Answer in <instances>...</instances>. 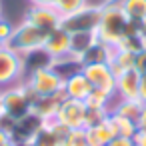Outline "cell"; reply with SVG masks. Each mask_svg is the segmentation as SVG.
<instances>
[{
	"mask_svg": "<svg viewBox=\"0 0 146 146\" xmlns=\"http://www.w3.org/2000/svg\"><path fill=\"white\" fill-rule=\"evenodd\" d=\"M66 98L64 90L54 94V96H42V98H34L32 102V112L38 114L42 120H48V118H54L56 112H58V106L62 104V100Z\"/></svg>",
	"mask_w": 146,
	"mask_h": 146,
	"instance_id": "obj_14",
	"label": "cell"
},
{
	"mask_svg": "<svg viewBox=\"0 0 146 146\" xmlns=\"http://www.w3.org/2000/svg\"><path fill=\"white\" fill-rule=\"evenodd\" d=\"M46 38H48V32H44V30H40V28H36V26H32V24L22 20L18 26H14L12 36L8 38L6 46L10 50L18 52V54L26 56V54H30L34 50H42Z\"/></svg>",
	"mask_w": 146,
	"mask_h": 146,
	"instance_id": "obj_4",
	"label": "cell"
},
{
	"mask_svg": "<svg viewBox=\"0 0 146 146\" xmlns=\"http://www.w3.org/2000/svg\"><path fill=\"white\" fill-rule=\"evenodd\" d=\"M42 128V118L34 112H28L26 116L14 120L12 124V130H10V140L14 144H24V142H30L34 138V134Z\"/></svg>",
	"mask_w": 146,
	"mask_h": 146,
	"instance_id": "obj_10",
	"label": "cell"
},
{
	"mask_svg": "<svg viewBox=\"0 0 146 146\" xmlns=\"http://www.w3.org/2000/svg\"><path fill=\"white\" fill-rule=\"evenodd\" d=\"M136 126H138V130H146V102L142 104V110H140V116L136 120Z\"/></svg>",
	"mask_w": 146,
	"mask_h": 146,
	"instance_id": "obj_29",
	"label": "cell"
},
{
	"mask_svg": "<svg viewBox=\"0 0 146 146\" xmlns=\"http://www.w3.org/2000/svg\"><path fill=\"white\" fill-rule=\"evenodd\" d=\"M106 122H108V126H110V130H112L114 136L134 138V134L138 132L136 122H132V120H128V118H124V116H120V114H116V112H110V114L106 116Z\"/></svg>",
	"mask_w": 146,
	"mask_h": 146,
	"instance_id": "obj_16",
	"label": "cell"
},
{
	"mask_svg": "<svg viewBox=\"0 0 146 146\" xmlns=\"http://www.w3.org/2000/svg\"><path fill=\"white\" fill-rule=\"evenodd\" d=\"M138 86H140V72L136 68H130L116 76V88L114 94L120 100H134L138 98Z\"/></svg>",
	"mask_w": 146,
	"mask_h": 146,
	"instance_id": "obj_12",
	"label": "cell"
},
{
	"mask_svg": "<svg viewBox=\"0 0 146 146\" xmlns=\"http://www.w3.org/2000/svg\"><path fill=\"white\" fill-rule=\"evenodd\" d=\"M12 30H14L12 22H10V20H6L2 14H0V46L8 42V38L12 36Z\"/></svg>",
	"mask_w": 146,
	"mask_h": 146,
	"instance_id": "obj_25",
	"label": "cell"
},
{
	"mask_svg": "<svg viewBox=\"0 0 146 146\" xmlns=\"http://www.w3.org/2000/svg\"><path fill=\"white\" fill-rule=\"evenodd\" d=\"M142 104L144 102H140L138 98H134V100H118L116 106H114V112L124 116V118H128V120H132V122H136L138 116H140Z\"/></svg>",
	"mask_w": 146,
	"mask_h": 146,
	"instance_id": "obj_22",
	"label": "cell"
},
{
	"mask_svg": "<svg viewBox=\"0 0 146 146\" xmlns=\"http://www.w3.org/2000/svg\"><path fill=\"white\" fill-rule=\"evenodd\" d=\"M134 68L140 74H146V48H142L140 52H136V56H134Z\"/></svg>",
	"mask_w": 146,
	"mask_h": 146,
	"instance_id": "obj_26",
	"label": "cell"
},
{
	"mask_svg": "<svg viewBox=\"0 0 146 146\" xmlns=\"http://www.w3.org/2000/svg\"><path fill=\"white\" fill-rule=\"evenodd\" d=\"M138 100L146 102V74H140V86H138Z\"/></svg>",
	"mask_w": 146,
	"mask_h": 146,
	"instance_id": "obj_28",
	"label": "cell"
},
{
	"mask_svg": "<svg viewBox=\"0 0 146 146\" xmlns=\"http://www.w3.org/2000/svg\"><path fill=\"white\" fill-rule=\"evenodd\" d=\"M6 142H10V134L4 132V130H0V146H4Z\"/></svg>",
	"mask_w": 146,
	"mask_h": 146,
	"instance_id": "obj_33",
	"label": "cell"
},
{
	"mask_svg": "<svg viewBox=\"0 0 146 146\" xmlns=\"http://www.w3.org/2000/svg\"><path fill=\"white\" fill-rule=\"evenodd\" d=\"M86 104L82 100H72V98H64L62 104L58 106L56 112V120L60 124H64L68 130H78L86 126Z\"/></svg>",
	"mask_w": 146,
	"mask_h": 146,
	"instance_id": "obj_7",
	"label": "cell"
},
{
	"mask_svg": "<svg viewBox=\"0 0 146 146\" xmlns=\"http://www.w3.org/2000/svg\"><path fill=\"white\" fill-rule=\"evenodd\" d=\"M108 146H134V140L132 138H126V136H114Z\"/></svg>",
	"mask_w": 146,
	"mask_h": 146,
	"instance_id": "obj_27",
	"label": "cell"
},
{
	"mask_svg": "<svg viewBox=\"0 0 146 146\" xmlns=\"http://www.w3.org/2000/svg\"><path fill=\"white\" fill-rule=\"evenodd\" d=\"M42 50L50 56V60H56V58L70 54V34L64 28H56V30L48 32V38H46Z\"/></svg>",
	"mask_w": 146,
	"mask_h": 146,
	"instance_id": "obj_11",
	"label": "cell"
},
{
	"mask_svg": "<svg viewBox=\"0 0 146 146\" xmlns=\"http://www.w3.org/2000/svg\"><path fill=\"white\" fill-rule=\"evenodd\" d=\"M132 140H134V146H146V130H138Z\"/></svg>",
	"mask_w": 146,
	"mask_h": 146,
	"instance_id": "obj_30",
	"label": "cell"
},
{
	"mask_svg": "<svg viewBox=\"0 0 146 146\" xmlns=\"http://www.w3.org/2000/svg\"><path fill=\"white\" fill-rule=\"evenodd\" d=\"M24 56L2 44L0 46V90L24 82Z\"/></svg>",
	"mask_w": 146,
	"mask_h": 146,
	"instance_id": "obj_5",
	"label": "cell"
},
{
	"mask_svg": "<svg viewBox=\"0 0 146 146\" xmlns=\"http://www.w3.org/2000/svg\"><path fill=\"white\" fill-rule=\"evenodd\" d=\"M32 102H34V94L26 88L24 82L14 84L6 90H0V108L12 120H18L28 112H32Z\"/></svg>",
	"mask_w": 146,
	"mask_h": 146,
	"instance_id": "obj_3",
	"label": "cell"
},
{
	"mask_svg": "<svg viewBox=\"0 0 146 146\" xmlns=\"http://www.w3.org/2000/svg\"><path fill=\"white\" fill-rule=\"evenodd\" d=\"M134 56H136V54L126 52V50H120V48L114 46L112 52H110V58H108V66H110L112 74H114V76H120L122 72L134 68Z\"/></svg>",
	"mask_w": 146,
	"mask_h": 146,
	"instance_id": "obj_15",
	"label": "cell"
},
{
	"mask_svg": "<svg viewBox=\"0 0 146 146\" xmlns=\"http://www.w3.org/2000/svg\"><path fill=\"white\" fill-rule=\"evenodd\" d=\"M4 146H16V144H14V142H12V140H10V142H6V144H4Z\"/></svg>",
	"mask_w": 146,
	"mask_h": 146,
	"instance_id": "obj_34",
	"label": "cell"
},
{
	"mask_svg": "<svg viewBox=\"0 0 146 146\" xmlns=\"http://www.w3.org/2000/svg\"><path fill=\"white\" fill-rule=\"evenodd\" d=\"M32 6H52L54 0H28Z\"/></svg>",
	"mask_w": 146,
	"mask_h": 146,
	"instance_id": "obj_32",
	"label": "cell"
},
{
	"mask_svg": "<svg viewBox=\"0 0 146 146\" xmlns=\"http://www.w3.org/2000/svg\"><path fill=\"white\" fill-rule=\"evenodd\" d=\"M134 32H138V24L126 18L118 0H108L106 4H102V16L96 28V36L102 44L116 46L126 34H134Z\"/></svg>",
	"mask_w": 146,
	"mask_h": 146,
	"instance_id": "obj_1",
	"label": "cell"
},
{
	"mask_svg": "<svg viewBox=\"0 0 146 146\" xmlns=\"http://www.w3.org/2000/svg\"><path fill=\"white\" fill-rule=\"evenodd\" d=\"M90 92H92V84L86 80V76L82 72H78V74H74V76L64 80V94H66V98L84 102Z\"/></svg>",
	"mask_w": 146,
	"mask_h": 146,
	"instance_id": "obj_13",
	"label": "cell"
},
{
	"mask_svg": "<svg viewBox=\"0 0 146 146\" xmlns=\"http://www.w3.org/2000/svg\"><path fill=\"white\" fill-rule=\"evenodd\" d=\"M62 146H90L88 138H86V130L84 128L68 130L66 136H64V140H62Z\"/></svg>",
	"mask_w": 146,
	"mask_h": 146,
	"instance_id": "obj_24",
	"label": "cell"
},
{
	"mask_svg": "<svg viewBox=\"0 0 146 146\" xmlns=\"http://www.w3.org/2000/svg\"><path fill=\"white\" fill-rule=\"evenodd\" d=\"M62 140H64V136H60L52 126L42 124V128L34 134L30 144L32 146H62Z\"/></svg>",
	"mask_w": 146,
	"mask_h": 146,
	"instance_id": "obj_20",
	"label": "cell"
},
{
	"mask_svg": "<svg viewBox=\"0 0 146 146\" xmlns=\"http://www.w3.org/2000/svg\"><path fill=\"white\" fill-rule=\"evenodd\" d=\"M118 4L130 22H140L146 18V0H118Z\"/></svg>",
	"mask_w": 146,
	"mask_h": 146,
	"instance_id": "obj_21",
	"label": "cell"
},
{
	"mask_svg": "<svg viewBox=\"0 0 146 146\" xmlns=\"http://www.w3.org/2000/svg\"><path fill=\"white\" fill-rule=\"evenodd\" d=\"M86 4H88V0H54L52 6L56 8V12H58L60 16H68V14H72V12L84 8Z\"/></svg>",
	"mask_w": 146,
	"mask_h": 146,
	"instance_id": "obj_23",
	"label": "cell"
},
{
	"mask_svg": "<svg viewBox=\"0 0 146 146\" xmlns=\"http://www.w3.org/2000/svg\"><path fill=\"white\" fill-rule=\"evenodd\" d=\"M24 84H26V88L34 94V98L54 96V94H58V92L64 90V78H62L50 64L28 72V74L24 76Z\"/></svg>",
	"mask_w": 146,
	"mask_h": 146,
	"instance_id": "obj_2",
	"label": "cell"
},
{
	"mask_svg": "<svg viewBox=\"0 0 146 146\" xmlns=\"http://www.w3.org/2000/svg\"><path fill=\"white\" fill-rule=\"evenodd\" d=\"M50 66H52L64 80L70 78V76H74V74H78V72H82V62H80V58L74 56V54H66V56H62V58H56V60L50 62Z\"/></svg>",
	"mask_w": 146,
	"mask_h": 146,
	"instance_id": "obj_17",
	"label": "cell"
},
{
	"mask_svg": "<svg viewBox=\"0 0 146 146\" xmlns=\"http://www.w3.org/2000/svg\"><path fill=\"white\" fill-rule=\"evenodd\" d=\"M24 22L44 30V32H52L56 28H60L62 16L56 12L54 6H30L24 14Z\"/></svg>",
	"mask_w": 146,
	"mask_h": 146,
	"instance_id": "obj_9",
	"label": "cell"
},
{
	"mask_svg": "<svg viewBox=\"0 0 146 146\" xmlns=\"http://www.w3.org/2000/svg\"><path fill=\"white\" fill-rule=\"evenodd\" d=\"M82 74L96 90H104L108 94H114L116 88V76L112 74L108 62H96V64H84Z\"/></svg>",
	"mask_w": 146,
	"mask_h": 146,
	"instance_id": "obj_8",
	"label": "cell"
},
{
	"mask_svg": "<svg viewBox=\"0 0 146 146\" xmlns=\"http://www.w3.org/2000/svg\"><path fill=\"white\" fill-rule=\"evenodd\" d=\"M96 40H98L96 32H76V34H70V54L80 58Z\"/></svg>",
	"mask_w": 146,
	"mask_h": 146,
	"instance_id": "obj_19",
	"label": "cell"
},
{
	"mask_svg": "<svg viewBox=\"0 0 146 146\" xmlns=\"http://www.w3.org/2000/svg\"><path fill=\"white\" fill-rule=\"evenodd\" d=\"M138 34L142 38V48H146V18H142L138 22Z\"/></svg>",
	"mask_w": 146,
	"mask_h": 146,
	"instance_id": "obj_31",
	"label": "cell"
},
{
	"mask_svg": "<svg viewBox=\"0 0 146 146\" xmlns=\"http://www.w3.org/2000/svg\"><path fill=\"white\" fill-rule=\"evenodd\" d=\"M84 130H86V138H88L90 146H108V142L114 138V134H112V130H110L106 120L98 122L94 126H88Z\"/></svg>",
	"mask_w": 146,
	"mask_h": 146,
	"instance_id": "obj_18",
	"label": "cell"
},
{
	"mask_svg": "<svg viewBox=\"0 0 146 146\" xmlns=\"http://www.w3.org/2000/svg\"><path fill=\"white\" fill-rule=\"evenodd\" d=\"M100 16H102V6L98 4H86L84 8L62 16L60 28H64L68 34H76V32H96L98 24H100Z\"/></svg>",
	"mask_w": 146,
	"mask_h": 146,
	"instance_id": "obj_6",
	"label": "cell"
},
{
	"mask_svg": "<svg viewBox=\"0 0 146 146\" xmlns=\"http://www.w3.org/2000/svg\"><path fill=\"white\" fill-rule=\"evenodd\" d=\"M0 14H2V0H0Z\"/></svg>",
	"mask_w": 146,
	"mask_h": 146,
	"instance_id": "obj_35",
	"label": "cell"
}]
</instances>
